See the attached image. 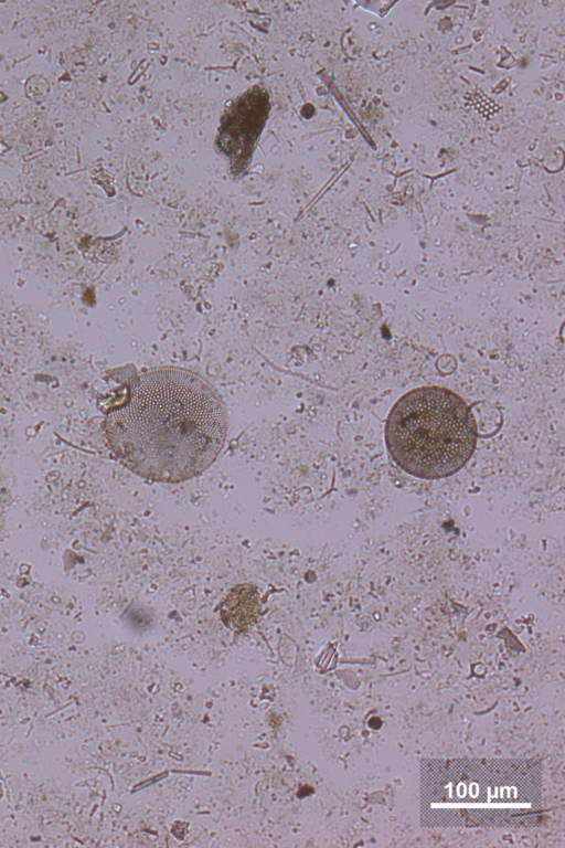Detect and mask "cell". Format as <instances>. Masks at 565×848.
Segmentation results:
<instances>
[{
	"instance_id": "cell-1",
	"label": "cell",
	"mask_w": 565,
	"mask_h": 848,
	"mask_svg": "<svg viewBox=\"0 0 565 848\" xmlns=\"http://www.w3.org/2000/svg\"><path fill=\"white\" fill-rule=\"evenodd\" d=\"M226 414L215 390L179 368L137 375L124 401L105 420L108 443L138 476L180 483L204 471L220 455Z\"/></svg>"
},
{
	"instance_id": "cell-2",
	"label": "cell",
	"mask_w": 565,
	"mask_h": 848,
	"mask_svg": "<svg viewBox=\"0 0 565 848\" xmlns=\"http://www.w3.org/2000/svg\"><path fill=\"white\" fill-rule=\"evenodd\" d=\"M476 417L454 391L427 385L411 390L392 406L385 443L393 460L407 474L440 479L459 471L477 445Z\"/></svg>"
},
{
	"instance_id": "cell-3",
	"label": "cell",
	"mask_w": 565,
	"mask_h": 848,
	"mask_svg": "<svg viewBox=\"0 0 565 848\" xmlns=\"http://www.w3.org/2000/svg\"><path fill=\"white\" fill-rule=\"evenodd\" d=\"M24 88L25 95L29 99L33 102H41L46 97L50 85L45 77L41 75H33L28 78Z\"/></svg>"
}]
</instances>
